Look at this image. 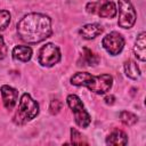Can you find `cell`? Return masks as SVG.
I'll return each instance as SVG.
<instances>
[{
	"label": "cell",
	"instance_id": "cell-1",
	"mask_svg": "<svg viewBox=\"0 0 146 146\" xmlns=\"http://www.w3.org/2000/svg\"><path fill=\"white\" fill-rule=\"evenodd\" d=\"M17 33L27 43L41 42L52 33L51 19L49 16L39 13L27 14L17 23Z\"/></svg>",
	"mask_w": 146,
	"mask_h": 146
},
{
	"label": "cell",
	"instance_id": "cell-2",
	"mask_svg": "<svg viewBox=\"0 0 146 146\" xmlns=\"http://www.w3.org/2000/svg\"><path fill=\"white\" fill-rule=\"evenodd\" d=\"M71 83L78 87H87L90 91L104 95L111 90L113 84V78L110 74L92 75L88 72H78L71 78Z\"/></svg>",
	"mask_w": 146,
	"mask_h": 146
},
{
	"label": "cell",
	"instance_id": "cell-3",
	"mask_svg": "<svg viewBox=\"0 0 146 146\" xmlns=\"http://www.w3.org/2000/svg\"><path fill=\"white\" fill-rule=\"evenodd\" d=\"M38 114L39 104L29 94H23L19 99L18 108L13 117V121L17 125H23L26 122L33 120Z\"/></svg>",
	"mask_w": 146,
	"mask_h": 146
},
{
	"label": "cell",
	"instance_id": "cell-4",
	"mask_svg": "<svg viewBox=\"0 0 146 146\" xmlns=\"http://www.w3.org/2000/svg\"><path fill=\"white\" fill-rule=\"evenodd\" d=\"M66 102L68 107L72 110L74 114L75 123L81 128H87L91 122V117L89 113L86 111L81 99L76 95H68L66 98Z\"/></svg>",
	"mask_w": 146,
	"mask_h": 146
},
{
	"label": "cell",
	"instance_id": "cell-5",
	"mask_svg": "<svg viewBox=\"0 0 146 146\" xmlns=\"http://www.w3.org/2000/svg\"><path fill=\"white\" fill-rule=\"evenodd\" d=\"M136 18L137 14L132 3L129 0H119V26L122 29H130L133 26Z\"/></svg>",
	"mask_w": 146,
	"mask_h": 146
},
{
	"label": "cell",
	"instance_id": "cell-6",
	"mask_svg": "<svg viewBox=\"0 0 146 146\" xmlns=\"http://www.w3.org/2000/svg\"><path fill=\"white\" fill-rule=\"evenodd\" d=\"M86 9L89 14H96L104 18H113L116 15L115 3L110 0H98L89 2L87 3Z\"/></svg>",
	"mask_w": 146,
	"mask_h": 146
},
{
	"label": "cell",
	"instance_id": "cell-7",
	"mask_svg": "<svg viewBox=\"0 0 146 146\" xmlns=\"http://www.w3.org/2000/svg\"><path fill=\"white\" fill-rule=\"evenodd\" d=\"M39 64L41 66L51 67L60 60V50L54 43H46L39 51Z\"/></svg>",
	"mask_w": 146,
	"mask_h": 146
},
{
	"label": "cell",
	"instance_id": "cell-8",
	"mask_svg": "<svg viewBox=\"0 0 146 146\" xmlns=\"http://www.w3.org/2000/svg\"><path fill=\"white\" fill-rule=\"evenodd\" d=\"M102 44L104 49L112 56L119 55L124 47V39L119 32H111L103 38Z\"/></svg>",
	"mask_w": 146,
	"mask_h": 146
},
{
	"label": "cell",
	"instance_id": "cell-9",
	"mask_svg": "<svg viewBox=\"0 0 146 146\" xmlns=\"http://www.w3.org/2000/svg\"><path fill=\"white\" fill-rule=\"evenodd\" d=\"M0 91H1V97H2V102H3L5 107L7 110H13L14 106L16 105V102H17L18 91L15 88L7 86V84L1 86Z\"/></svg>",
	"mask_w": 146,
	"mask_h": 146
},
{
	"label": "cell",
	"instance_id": "cell-10",
	"mask_svg": "<svg viewBox=\"0 0 146 146\" xmlns=\"http://www.w3.org/2000/svg\"><path fill=\"white\" fill-rule=\"evenodd\" d=\"M103 26L98 23H91V24H86L83 25L79 33L80 35H82V38L87 39V40H90V39H94L96 36H98L99 34L103 33Z\"/></svg>",
	"mask_w": 146,
	"mask_h": 146
},
{
	"label": "cell",
	"instance_id": "cell-11",
	"mask_svg": "<svg viewBox=\"0 0 146 146\" xmlns=\"http://www.w3.org/2000/svg\"><path fill=\"white\" fill-rule=\"evenodd\" d=\"M99 60H100V58L98 55L92 52L89 48L84 47L83 52H82L80 59L78 60V65L79 66H95L99 63Z\"/></svg>",
	"mask_w": 146,
	"mask_h": 146
},
{
	"label": "cell",
	"instance_id": "cell-12",
	"mask_svg": "<svg viewBox=\"0 0 146 146\" xmlns=\"http://www.w3.org/2000/svg\"><path fill=\"white\" fill-rule=\"evenodd\" d=\"M145 36H146V33L145 32L139 33L138 36H137V39H136L135 47H133L135 56L139 60H141V62H145V59H146V55H145V46H146Z\"/></svg>",
	"mask_w": 146,
	"mask_h": 146
},
{
	"label": "cell",
	"instance_id": "cell-13",
	"mask_svg": "<svg viewBox=\"0 0 146 146\" xmlns=\"http://www.w3.org/2000/svg\"><path fill=\"white\" fill-rule=\"evenodd\" d=\"M128 143V137L127 135L119 129L113 130L106 138V144L107 145H115V146H120V145H125Z\"/></svg>",
	"mask_w": 146,
	"mask_h": 146
},
{
	"label": "cell",
	"instance_id": "cell-14",
	"mask_svg": "<svg viewBox=\"0 0 146 146\" xmlns=\"http://www.w3.org/2000/svg\"><path fill=\"white\" fill-rule=\"evenodd\" d=\"M13 57L19 62H29L32 57V49L27 46H16L13 49Z\"/></svg>",
	"mask_w": 146,
	"mask_h": 146
},
{
	"label": "cell",
	"instance_id": "cell-15",
	"mask_svg": "<svg viewBox=\"0 0 146 146\" xmlns=\"http://www.w3.org/2000/svg\"><path fill=\"white\" fill-rule=\"evenodd\" d=\"M124 73L128 78H130L132 80H137L140 76V71H139L138 65L131 59H129L124 63Z\"/></svg>",
	"mask_w": 146,
	"mask_h": 146
},
{
	"label": "cell",
	"instance_id": "cell-16",
	"mask_svg": "<svg viewBox=\"0 0 146 146\" xmlns=\"http://www.w3.org/2000/svg\"><path fill=\"white\" fill-rule=\"evenodd\" d=\"M120 121H121L123 124L130 127V125H133V124L137 123L138 116H137L136 114L129 112V111H122V112L120 113Z\"/></svg>",
	"mask_w": 146,
	"mask_h": 146
},
{
	"label": "cell",
	"instance_id": "cell-17",
	"mask_svg": "<svg viewBox=\"0 0 146 146\" xmlns=\"http://www.w3.org/2000/svg\"><path fill=\"white\" fill-rule=\"evenodd\" d=\"M71 143L75 145H88V141L84 139V137L74 128L71 129Z\"/></svg>",
	"mask_w": 146,
	"mask_h": 146
},
{
	"label": "cell",
	"instance_id": "cell-18",
	"mask_svg": "<svg viewBox=\"0 0 146 146\" xmlns=\"http://www.w3.org/2000/svg\"><path fill=\"white\" fill-rule=\"evenodd\" d=\"M10 23V14L7 10H0V30H5Z\"/></svg>",
	"mask_w": 146,
	"mask_h": 146
},
{
	"label": "cell",
	"instance_id": "cell-19",
	"mask_svg": "<svg viewBox=\"0 0 146 146\" xmlns=\"http://www.w3.org/2000/svg\"><path fill=\"white\" fill-rule=\"evenodd\" d=\"M62 107H63V104H62L60 100H58V99H52V100L50 102V105H49V111H50L51 114L55 115V114H58V113L60 112Z\"/></svg>",
	"mask_w": 146,
	"mask_h": 146
},
{
	"label": "cell",
	"instance_id": "cell-20",
	"mask_svg": "<svg viewBox=\"0 0 146 146\" xmlns=\"http://www.w3.org/2000/svg\"><path fill=\"white\" fill-rule=\"evenodd\" d=\"M7 55V47H6V43L2 39V36L0 35V59L5 58Z\"/></svg>",
	"mask_w": 146,
	"mask_h": 146
},
{
	"label": "cell",
	"instance_id": "cell-21",
	"mask_svg": "<svg viewBox=\"0 0 146 146\" xmlns=\"http://www.w3.org/2000/svg\"><path fill=\"white\" fill-rule=\"evenodd\" d=\"M105 103L107 104V105H112V104H114V100H115V97L113 96V95H107L106 97H105Z\"/></svg>",
	"mask_w": 146,
	"mask_h": 146
}]
</instances>
